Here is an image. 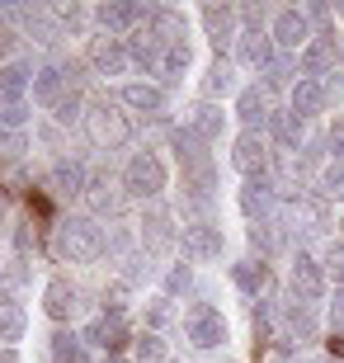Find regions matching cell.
I'll return each mask as SVG.
<instances>
[{"mask_svg":"<svg viewBox=\"0 0 344 363\" xmlns=\"http://www.w3.org/2000/svg\"><path fill=\"white\" fill-rule=\"evenodd\" d=\"M52 250H57V259L90 264V259H99L109 250V236H104V227H99L94 217H71V222H62V227H57Z\"/></svg>","mask_w":344,"mask_h":363,"instance_id":"1","label":"cell"},{"mask_svg":"<svg viewBox=\"0 0 344 363\" xmlns=\"http://www.w3.org/2000/svg\"><path fill=\"white\" fill-rule=\"evenodd\" d=\"M165 161H160L156 151H133V161H128V170H123V189L133 194V199L151 203L165 194Z\"/></svg>","mask_w":344,"mask_h":363,"instance_id":"2","label":"cell"},{"mask_svg":"<svg viewBox=\"0 0 344 363\" xmlns=\"http://www.w3.org/2000/svg\"><path fill=\"white\" fill-rule=\"evenodd\" d=\"M184 335L194 350H217L226 340V321H222V311L212 307V302H194V307L184 311Z\"/></svg>","mask_w":344,"mask_h":363,"instance_id":"3","label":"cell"},{"mask_svg":"<svg viewBox=\"0 0 344 363\" xmlns=\"http://www.w3.org/2000/svg\"><path fill=\"white\" fill-rule=\"evenodd\" d=\"M222 227L212 222V217H199V222H184V231H179V250H184L189 259H199V264H208V259H222Z\"/></svg>","mask_w":344,"mask_h":363,"instance_id":"4","label":"cell"},{"mask_svg":"<svg viewBox=\"0 0 344 363\" xmlns=\"http://www.w3.org/2000/svg\"><path fill=\"white\" fill-rule=\"evenodd\" d=\"M85 128H90V142H94V147H104V151H118L123 142L133 137V123L123 118L118 108H109V104L85 108Z\"/></svg>","mask_w":344,"mask_h":363,"instance_id":"5","label":"cell"},{"mask_svg":"<svg viewBox=\"0 0 344 363\" xmlns=\"http://www.w3.org/2000/svg\"><path fill=\"white\" fill-rule=\"evenodd\" d=\"M292 297L306 302V307H316L321 297H326V264L316 255H306V250L292 255Z\"/></svg>","mask_w":344,"mask_h":363,"instance_id":"6","label":"cell"},{"mask_svg":"<svg viewBox=\"0 0 344 363\" xmlns=\"http://www.w3.org/2000/svg\"><path fill=\"white\" fill-rule=\"evenodd\" d=\"M269 38H274L278 52H306L311 48V19H306V10H278Z\"/></svg>","mask_w":344,"mask_h":363,"instance_id":"7","label":"cell"},{"mask_svg":"<svg viewBox=\"0 0 344 363\" xmlns=\"http://www.w3.org/2000/svg\"><path fill=\"white\" fill-rule=\"evenodd\" d=\"M231 165L245 179H265L269 175V142L260 133H240L236 147H231Z\"/></svg>","mask_w":344,"mask_h":363,"instance_id":"8","label":"cell"},{"mask_svg":"<svg viewBox=\"0 0 344 363\" xmlns=\"http://www.w3.org/2000/svg\"><path fill=\"white\" fill-rule=\"evenodd\" d=\"M48 189H52L57 199H80V194L90 189V175H85V165H80V161L57 156L52 170H48Z\"/></svg>","mask_w":344,"mask_h":363,"instance_id":"9","label":"cell"},{"mask_svg":"<svg viewBox=\"0 0 344 363\" xmlns=\"http://www.w3.org/2000/svg\"><path fill=\"white\" fill-rule=\"evenodd\" d=\"M146 19H151V10H146V5H128V0H113V5H99V10H94V24L104 28V38L128 33L133 24H146Z\"/></svg>","mask_w":344,"mask_h":363,"instance_id":"10","label":"cell"},{"mask_svg":"<svg viewBox=\"0 0 344 363\" xmlns=\"http://www.w3.org/2000/svg\"><path fill=\"white\" fill-rule=\"evenodd\" d=\"M90 67H94V76H123V71L133 67L128 43L123 38H90Z\"/></svg>","mask_w":344,"mask_h":363,"instance_id":"11","label":"cell"},{"mask_svg":"<svg viewBox=\"0 0 344 363\" xmlns=\"http://www.w3.org/2000/svg\"><path fill=\"white\" fill-rule=\"evenodd\" d=\"M76 307H80V288L71 279H48V288H43V311L52 316V321H71L76 316Z\"/></svg>","mask_w":344,"mask_h":363,"instance_id":"12","label":"cell"},{"mask_svg":"<svg viewBox=\"0 0 344 363\" xmlns=\"http://www.w3.org/2000/svg\"><path fill=\"white\" fill-rule=\"evenodd\" d=\"M274 203H278V189L274 179H245L240 184V213L250 217V222H269V213H274Z\"/></svg>","mask_w":344,"mask_h":363,"instance_id":"13","label":"cell"},{"mask_svg":"<svg viewBox=\"0 0 344 363\" xmlns=\"http://www.w3.org/2000/svg\"><path fill=\"white\" fill-rule=\"evenodd\" d=\"M236 57L245 62V67H255V71H269L278 62L274 57V38H269L265 28H245V33H236Z\"/></svg>","mask_w":344,"mask_h":363,"instance_id":"14","label":"cell"},{"mask_svg":"<svg viewBox=\"0 0 344 363\" xmlns=\"http://www.w3.org/2000/svg\"><path fill=\"white\" fill-rule=\"evenodd\" d=\"M236 118L245 123V133H260V128H269V94L265 85H245V90L236 94Z\"/></svg>","mask_w":344,"mask_h":363,"instance_id":"15","label":"cell"},{"mask_svg":"<svg viewBox=\"0 0 344 363\" xmlns=\"http://www.w3.org/2000/svg\"><path fill=\"white\" fill-rule=\"evenodd\" d=\"M288 99H292V113L306 123V118H316V113H326L331 90H326L321 81H302V76H297V81H292V90H288Z\"/></svg>","mask_w":344,"mask_h":363,"instance_id":"16","label":"cell"},{"mask_svg":"<svg viewBox=\"0 0 344 363\" xmlns=\"http://www.w3.org/2000/svg\"><path fill=\"white\" fill-rule=\"evenodd\" d=\"M67 85H71V76H67L62 62H57V67H38V76H33V104L57 108L67 99Z\"/></svg>","mask_w":344,"mask_h":363,"instance_id":"17","label":"cell"},{"mask_svg":"<svg viewBox=\"0 0 344 363\" xmlns=\"http://www.w3.org/2000/svg\"><path fill=\"white\" fill-rule=\"evenodd\" d=\"M123 340H128V321H123L118 311H113V316L104 311V316H94V321L85 325V345H94V350H109V354H113Z\"/></svg>","mask_w":344,"mask_h":363,"instance_id":"18","label":"cell"},{"mask_svg":"<svg viewBox=\"0 0 344 363\" xmlns=\"http://www.w3.org/2000/svg\"><path fill=\"white\" fill-rule=\"evenodd\" d=\"M142 245L146 250H151V255H165V250H170V245H179V231H174V217L170 213H151L142 222Z\"/></svg>","mask_w":344,"mask_h":363,"instance_id":"19","label":"cell"},{"mask_svg":"<svg viewBox=\"0 0 344 363\" xmlns=\"http://www.w3.org/2000/svg\"><path fill=\"white\" fill-rule=\"evenodd\" d=\"M128 57H133V67L137 71H146V76H156L160 71V57H165V43L156 38V33H133V38H128Z\"/></svg>","mask_w":344,"mask_h":363,"instance_id":"20","label":"cell"},{"mask_svg":"<svg viewBox=\"0 0 344 363\" xmlns=\"http://www.w3.org/2000/svg\"><path fill=\"white\" fill-rule=\"evenodd\" d=\"M33 76H38V71L28 67V62H5V67H0V99L14 104V99L33 94Z\"/></svg>","mask_w":344,"mask_h":363,"instance_id":"21","label":"cell"},{"mask_svg":"<svg viewBox=\"0 0 344 363\" xmlns=\"http://www.w3.org/2000/svg\"><path fill=\"white\" fill-rule=\"evenodd\" d=\"M24 330H28L24 302H19V297H0V345H5V350H14V345L24 340Z\"/></svg>","mask_w":344,"mask_h":363,"instance_id":"22","label":"cell"},{"mask_svg":"<svg viewBox=\"0 0 344 363\" xmlns=\"http://www.w3.org/2000/svg\"><path fill=\"white\" fill-rule=\"evenodd\" d=\"M123 104L146 113V118H156V113H165V90L151 81H133V85H123Z\"/></svg>","mask_w":344,"mask_h":363,"instance_id":"23","label":"cell"},{"mask_svg":"<svg viewBox=\"0 0 344 363\" xmlns=\"http://www.w3.org/2000/svg\"><path fill=\"white\" fill-rule=\"evenodd\" d=\"M231 283H236L240 293H250V297H260L274 283V274H269V264L265 259H236L231 264Z\"/></svg>","mask_w":344,"mask_h":363,"instance_id":"24","label":"cell"},{"mask_svg":"<svg viewBox=\"0 0 344 363\" xmlns=\"http://www.w3.org/2000/svg\"><path fill=\"white\" fill-rule=\"evenodd\" d=\"M269 142L278 147V156H288V151H297V142H302V118L297 113H274L269 118Z\"/></svg>","mask_w":344,"mask_h":363,"instance_id":"25","label":"cell"},{"mask_svg":"<svg viewBox=\"0 0 344 363\" xmlns=\"http://www.w3.org/2000/svg\"><path fill=\"white\" fill-rule=\"evenodd\" d=\"M184 123H189V128H194V133H199L203 142L212 147V142L222 137V128H226V113H222L217 104H194V113H189Z\"/></svg>","mask_w":344,"mask_h":363,"instance_id":"26","label":"cell"},{"mask_svg":"<svg viewBox=\"0 0 344 363\" xmlns=\"http://www.w3.org/2000/svg\"><path fill=\"white\" fill-rule=\"evenodd\" d=\"M203 28H208V38L222 48V43H231V33H236V10H226V5H208L203 10Z\"/></svg>","mask_w":344,"mask_h":363,"instance_id":"27","label":"cell"},{"mask_svg":"<svg viewBox=\"0 0 344 363\" xmlns=\"http://www.w3.org/2000/svg\"><path fill=\"white\" fill-rule=\"evenodd\" d=\"M283 321H288V330L297 340H311V335H316V311L306 307V302H297V297H288V302H283Z\"/></svg>","mask_w":344,"mask_h":363,"instance_id":"28","label":"cell"},{"mask_svg":"<svg viewBox=\"0 0 344 363\" xmlns=\"http://www.w3.org/2000/svg\"><path fill=\"white\" fill-rule=\"evenodd\" d=\"M189 62H194V52H189V43L184 48H165V57H160V85H179L184 81V71H189Z\"/></svg>","mask_w":344,"mask_h":363,"instance_id":"29","label":"cell"},{"mask_svg":"<svg viewBox=\"0 0 344 363\" xmlns=\"http://www.w3.org/2000/svg\"><path fill=\"white\" fill-rule=\"evenodd\" d=\"M52 363H90V359H85V335L57 330V335H52Z\"/></svg>","mask_w":344,"mask_h":363,"instance_id":"30","label":"cell"},{"mask_svg":"<svg viewBox=\"0 0 344 363\" xmlns=\"http://www.w3.org/2000/svg\"><path fill=\"white\" fill-rule=\"evenodd\" d=\"M250 245L260 250V259H269L283 250V236L274 231V222H250Z\"/></svg>","mask_w":344,"mask_h":363,"instance_id":"31","label":"cell"},{"mask_svg":"<svg viewBox=\"0 0 344 363\" xmlns=\"http://www.w3.org/2000/svg\"><path fill=\"white\" fill-rule=\"evenodd\" d=\"M231 90H236V67L217 57L208 67V94H231Z\"/></svg>","mask_w":344,"mask_h":363,"instance_id":"32","label":"cell"},{"mask_svg":"<svg viewBox=\"0 0 344 363\" xmlns=\"http://www.w3.org/2000/svg\"><path fill=\"white\" fill-rule=\"evenodd\" d=\"M137 363H170V359H165V340H160L156 330L137 335Z\"/></svg>","mask_w":344,"mask_h":363,"instance_id":"33","label":"cell"},{"mask_svg":"<svg viewBox=\"0 0 344 363\" xmlns=\"http://www.w3.org/2000/svg\"><path fill=\"white\" fill-rule=\"evenodd\" d=\"M321 189H326V199L344 203V161H331L326 170H321Z\"/></svg>","mask_w":344,"mask_h":363,"instance_id":"34","label":"cell"},{"mask_svg":"<svg viewBox=\"0 0 344 363\" xmlns=\"http://www.w3.org/2000/svg\"><path fill=\"white\" fill-rule=\"evenodd\" d=\"M24 123H28V104L24 99H14V104L0 99V128H24Z\"/></svg>","mask_w":344,"mask_h":363,"instance_id":"35","label":"cell"},{"mask_svg":"<svg viewBox=\"0 0 344 363\" xmlns=\"http://www.w3.org/2000/svg\"><path fill=\"white\" fill-rule=\"evenodd\" d=\"M326 274L335 279V293H344V241L331 245V255H326Z\"/></svg>","mask_w":344,"mask_h":363,"instance_id":"36","label":"cell"},{"mask_svg":"<svg viewBox=\"0 0 344 363\" xmlns=\"http://www.w3.org/2000/svg\"><path fill=\"white\" fill-rule=\"evenodd\" d=\"M170 302H174V297H165V293H160V297H151V307H146V325H151V330L170 321Z\"/></svg>","mask_w":344,"mask_h":363,"instance_id":"37","label":"cell"},{"mask_svg":"<svg viewBox=\"0 0 344 363\" xmlns=\"http://www.w3.org/2000/svg\"><path fill=\"white\" fill-rule=\"evenodd\" d=\"M189 279H194V274H189V264H174V269L165 274V297L184 293V288H189Z\"/></svg>","mask_w":344,"mask_h":363,"instance_id":"38","label":"cell"},{"mask_svg":"<svg viewBox=\"0 0 344 363\" xmlns=\"http://www.w3.org/2000/svg\"><path fill=\"white\" fill-rule=\"evenodd\" d=\"M24 151V133L19 128H0V156H19Z\"/></svg>","mask_w":344,"mask_h":363,"instance_id":"39","label":"cell"},{"mask_svg":"<svg viewBox=\"0 0 344 363\" xmlns=\"http://www.w3.org/2000/svg\"><path fill=\"white\" fill-rule=\"evenodd\" d=\"M283 85H288V62H283V57H278L274 67L265 71V90H283ZM288 90H292V85H288Z\"/></svg>","mask_w":344,"mask_h":363,"instance_id":"40","label":"cell"},{"mask_svg":"<svg viewBox=\"0 0 344 363\" xmlns=\"http://www.w3.org/2000/svg\"><path fill=\"white\" fill-rule=\"evenodd\" d=\"M76 118H85V113H80V94H67V99L57 104V123H76Z\"/></svg>","mask_w":344,"mask_h":363,"instance_id":"41","label":"cell"},{"mask_svg":"<svg viewBox=\"0 0 344 363\" xmlns=\"http://www.w3.org/2000/svg\"><path fill=\"white\" fill-rule=\"evenodd\" d=\"M331 330L344 340V293H335V302H331Z\"/></svg>","mask_w":344,"mask_h":363,"instance_id":"42","label":"cell"},{"mask_svg":"<svg viewBox=\"0 0 344 363\" xmlns=\"http://www.w3.org/2000/svg\"><path fill=\"white\" fill-rule=\"evenodd\" d=\"M57 19H62V24H67V28H80V24H85V14H80L76 5H71V10H67V5H62V10H57Z\"/></svg>","mask_w":344,"mask_h":363,"instance_id":"43","label":"cell"},{"mask_svg":"<svg viewBox=\"0 0 344 363\" xmlns=\"http://www.w3.org/2000/svg\"><path fill=\"white\" fill-rule=\"evenodd\" d=\"M331 147H335V161H344V123H331Z\"/></svg>","mask_w":344,"mask_h":363,"instance_id":"44","label":"cell"},{"mask_svg":"<svg viewBox=\"0 0 344 363\" xmlns=\"http://www.w3.org/2000/svg\"><path fill=\"white\" fill-rule=\"evenodd\" d=\"M0 363H24V359H19V350H0Z\"/></svg>","mask_w":344,"mask_h":363,"instance_id":"45","label":"cell"},{"mask_svg":"<svg viewBox=\"0 0 344 363\" xmlns=\"http://www.w3.org/2000/svg\"><path fill=\"white\" fill-rule=\"evenodd\" d=\"M0 227H5V199H0Z\"/></svg>","mask_w":344,"mask_h":363,"instance_id":"46","label":"cell"},{"mask_svg":"<svg viewBox=\"0 0 344 363\" xmlns=\"http://www.w3.org/2000/svg\"><path fill=\"white\" fill-rule=\"evenodd\" d=\"M104 363H123V359H118V354H109V359H104Z\"/></svg>","mask_w":344,"mask_h":363,"instance_id":"47","label":"cell"},{"mask_svg":"<svg viewBox=\"0 0 344 363\" xmlns=\"http://www.w3.org/2000/svg\"><path fill=\"white\" fill-rule=\"evenodd\" d=\"M306 363H335V359H306Z\"/></svg>","mask_w":344,"mask_h":363,"instance_id":"48","label":"cell"}]
</instances>
